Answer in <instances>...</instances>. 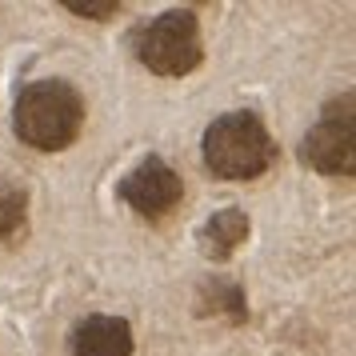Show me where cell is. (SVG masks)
<instances>
[{
    "label": "cell",
    "mask_w": 356,
    "mask_h": 356,
    "mask_svg": "<svg viewBox=\"0 0 356 356\" xmlns=\"http://www.w3.org/2000/svg\"><path fill=\"white\" fill-rule=\"evenodd\" d=\"M13 129L36 152H65L84 129V97L68 81H33L17 92Z\"/></svg>",
    "instance_id": "cell-1"
},
{
    "label": "cell",
    "mask_w": 356,
    "mask_h": 356,
    "mask_svg": "<svg viewBox=\"0 0 356 356\" xmlns=\"http://www.w3.org/2000/svg\"><path fill=\"white\" fill-rule=\"evenodd\" d=\"M204 164L220 180H257L276 164V140L257 113L236 108L204 129Z\"/></svg>",
    "instance_id": "cell-2"
},
{
    "label": "cell",
    "mask_w": 356,
    "mask_h": 356,
    "mask_svg": "<svg viewBox=\"0 0 356 356\" xmlns=\"http://www.w3.org/2000/svg\"><path fill=\"white\" fill-rule=\"evenodd\" d=\"M132 52L136 60L156 72V76H188L193 68H200L204 60V40H200V24L188 8H168L161 17L145 20L132 33Z\"/></svg>",
    "instance_id": "cell-3"
},
{
    "label": "cell",
    "mask_w": 356,
    "mask_h": 356,
    "mask_svg": "<svg viewBox=\"0 0 356 356\" xmlns=\"http://www.w3.org/2000/svg\"><path fill=\"white\" fill-rule=\"evenodd\" d=\"M300 161L321 172V177H353L356 172V113H353V92L340 100L324 104L321 120L305 132Z\"/></svg>",
    "instance_id": "cell-4"
},
{
    "label": "cell",
    "mask_w": 356,
    "mask_h": 356,
    "mask_svg": "<svg viewBox=\"0 0 356 356\" xmlns=\"http://www.w3.org/2000/svg\"><path fill=\"white\" fill-rule=\"evenodd\" d=\"M116 196H120L136 216H145L148 225H161V220H168V216L180 209V200H184V180H180V172L168 161L145 156L136 168H129V172L120 177Z\"/></svg>",
    "instance_id": "cell-5"
},
{
    "label": "cell",
    "mask_w": 356,
    "mask_h": 356,
    "mask_svg": "<svg viewBox=\"0 0 356 356\" xmlns=\"http://www.w3.org/2000/svg\"><path fill=\"white\" fill-rule=\"evenodd\" d=\"M132 324L124 316H84L72 328V356H132Z\"/></svg>",
    "instance_id": "cell-6"
},
{
    "label": "cell",
    "mask_w": 356,
    "mask_h": 356,
    "mask_svg": "<svg viewBox=\"0 0 356 356\" xmlns=\"http://www.w3.org/2000/svg\"><path fill=\"white\" fill-rule=\"evenodd\" d=\"M248 228L252 225H248V216H244L241 209L212 212L209 220H204V228H200V252H204L212 264H225V260L248 241Z\"/></svg>",
    "instance_id": "cell-7"
},
{
    "label": "cell",
    "mask_w": 356,
    "mask_h": 356,
    "mask_svg": "<svg viewBox=\"0 0 356 356\" xmlns=\"http://www.w3.org/2000/svg\"><path fill=\"white\" fill-rule=\"evenodd\" d=\"M200 316H225L228 324H244L248 321V300H244V289L236 280H225V276H212L200 284Z\"/></svg>",
    "instance_id": "cell-8"
},
{
    "label": "cell",
    "mask_w": 356,
    "mask_h": 356,
    "mask_svg": "<svg viewBox=\"0 0 356 356\" xmlns=\"http://www.w3.org/2000/svg\"><path fill=\"white\" fill-rule=\"evenodd\" d=\"M24 220H29V196H24V188L4 184L0 188V241H13L17 232H24Z\"/></svg>",
    "instance_id": "cell-9"
},
{
    "label": "cell",
    "mask_w": 356,
    "mask_h": 356,
    "mask_svg": "<svg viewBox=\"0 0 356 356\" xmlns=\"http://www.w3.org/2000/svg\"><path fill=\"white\" fill-rule=\"evenodd\" d=\"M65 8H68V13H76V17L104 20V17H113L120 4H116V0H100V4H92V0H88V4H84V0H65Z\"/></svg>",
    "instance_id": "cell-10"
}]
</instances>
